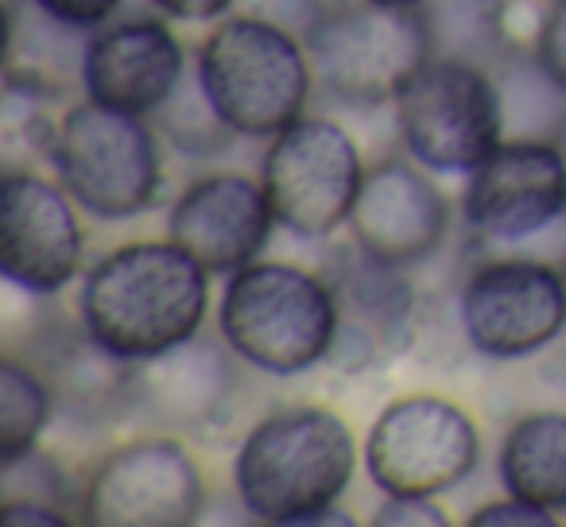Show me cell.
Masks as SVG:
<instances>
[{
	"mask_svg": "<svg viewBox=\"0 0 566 527\" xmlns=\"http://www.w3.org/2000/svg\"><path fill=\"white\" fill-rule=\"evenodd\" d=\"M210 272L187 249L133 241L94 260L78 292V318L105 349L125 361H148L202 334Z\"/></svg>",
	"mask_w": 566,
	"mask_h": 527,
	"instance_id": "1",
	"label": "cell"
},
{
	"mask_svg": "<svg viewBox=\"0 0 566 527\" xmlns=\"http://www.w3.org/2000/svg\"><path fill=\"white\" fill-rule=\"evenodd\" d=\"M357 470L349 423L331 408L300 403L264 415L241 439L233 488L244 516L275 527H307L346 496Z\"/></svg>",
	"mask_w": 566,
	"mask_h": 527,
	"instance_id": "2",
	"label": "cell"
},
{
	"mask_svg": "<svg viewBox=\"0 0 566 527\" xmlns=\"http://www.w3.org/2000/svg\"><path fill=\"white\" fill-rule=\"evenodd\" d=\"M338 307L323 272L292 260H252L226 276L218 334L237 357L268 377H300L331 361Z\"/></svg>",
	"mask_w": 566,
	"mask_h": 527,
	"instance_id": "3",
	"label": "cell"
},
{
	"mask_svg": "<svg viewBox=\"0 0 566 527\" xmlns=\"http://www.w3.org/2000/svg\"><path fill=\"white\" fill-rule=\"evenodd\" d=\"M198 86L244 140H272L303 117L315 89L307 43L256 17H221L198 48Z\"/></svg>",
	"mask_w": 566,
	"mask_h": 527,
	"instance_id": "4",
	"label": "cell"
},
{
	"mask_svg": "<svg viewBox=\"0 0 566 527\" xmlns=\"http://www.w3.org/2000/svg\"><path fill=\"white\" fill-rule=\"evenodd\" d=\"M48 159L74 202L102 221L140 218L164 190V151L151 117L113 109L94 97L63 113Z\"/></svg>",
	"mask_w": 566,
	"mask_h": 527,
	"instance_id": "5",
	"label": "cell"
},
{
	"mask_svg": "<svg viewBox=\"0 0 566 527\" xmlns=\"http://www.w3.org/2000/svg\"><path fill=\"white\" fill-rule=\"evenodd\" d=\"M315 86L361 109L392 105L411 74L434 55L427 24L416 4H331L307 32Z\"/></svg>",
	"mask_w": 566,
	"mask_h": 527,
	"instance_id": "6",
	"label": "cell"
},
{
	"mask_svg": "<svg viewBox=\"0 0 566 527\" xmlns=\"http://www.w3.org/2000/svg\"><path fill=\"white\" fill-rule=\"evenodd\" d=\"M396 133L431 175H470L504 140L493 71L470 59L431 55L396 94Z\"/></svg>",
	"mask_w": 566,
	"mask_h": 527,
	"instance_id": "7",
	"label": "cell"
},
{
	"mask_svg": "<svg viewBox=\"0 0 566 527\" xmlns=\"http://www.w3.org/2000/svg\"><path fill=\"white\" fill-rule=\"evenodd\" d=\"M454 318L478 357L527 361L566 334V268L493 249L458 287Z\"/></svg>",
	"mask_w": 566,
	"mask_h": 527,
	"instance_id": "8",
	"label": "cell"
},
{
	"mask_svg": "<svg viewBox=\"0 0 566 527\" xmlns=\"http://www.w3.org/2000/svg\"><path fill=\"white\" fill-rule=\"evenodd\" d=\"M365 159L357 140L331 117H307L268 140L260 159V182L272 202L275 225L300 241H326L342 225L361 194Z\"/></svg>",
	"mask_w": 566,
	"mask_h": 527,
	"instance_id": "9",
	"label": "cell"
},
{
	"mask_svg": "<svg viewBox=\"0 0 566 527\" xmlns=\"http://www.w3.org/2000/svg\"><path fill=\"white\" fill-rule=\"evenodd\" d=\"M361 457L385 496H439L478 470L481 434L462 403L416 392L373 419Z\"/></svg>",
	"mask_w": 566,
	"mask_h": 527,
	"instance_id": "10",
	"label": "cell"
},
{
	"mask_svg": "<svg viewBox=\"0 0 566 527\" xmlns=\"http://www.w3.org/2000/svg\"><path fill=\"white\" fill-rule=\"evenodd\" d=\"M202 508V465L167 434L109 450L78 488V524L94 527H187Z\"/></svg>",
	"mask_w": 566,
	"mask_h": 527,
	"instance_id": "11",
	"label": "cell"
},
{
	"mask_svg": "<svg viewBox=\"0 0 566 527\" xmlns=\"http://www.w3.org/2000/svg\"><path fill=\"white\" fill-rule=\"evenodd\" d=\"M563 213L566 156L555 140H501L465 175L462 218L485 249H527Z\"/></svg>",
	"mask_w": 566,
	"mask_h": 527,
	"instance_id": "12",
	"label": "cell"
},
{
	"mask_svg": "<svg viewBox=\"0 0 566 527\" xmlns=\"http://www.w3.org/2000/svg\"><path fill=\"white\" fill-rule=\"evenodd\" d=\"M323 276L331 280L338 307V330L326 365L357 377L419 346L423 303L411 287L408 268L377 260L354 241L326 264Z\"/></svg>",
	"mask_w": 566,
	"mask_h": 527,
	"instance_id": "13",
	"label": "cell"
},
{
	"mask_svg": "<svg viewBox=\"0 0 566 527\" xmlns=\"http://www.w3.org/2000/svg\"><path fill=\"white\" fill-rule=\"evenodd\" d=\"M82 205L59 179L4 171L0 179V272L12 287L51 299L82 272L86 229Z\"/></svg>",
	"mask_w": 566,
	"mask_h": 527,
	"instance_id": "14",
	"label": "cell"
},
{
	"mask_svg": "<svg viewBox=\"0 0 566 527\" xmlns=\"http://www.w3.org/2000/svg\"><path fill=\"white\" fill-rule=\"evenodd\" d=\"M349 229L354 241L377 260L416 268L447 241L450 202L423 164L411 156H388L365 171Z\"/></svg>",
	"mask_w": 566,
	"mask_h": 527,
	"instance_id": "15",
	"label": "cell"
},
{
	"mask_svg": "<svg viewBox=\"0 0 566 527\" xmlns=\"http://www.w3.org/2000/svg\"><path fill=\"white\" fill-rule=\"evenodd\" d=\"M275 213L260 179L213 171L195 179L167 210V236L202 264L210 276H233L260 260Z\"/></svg>",
	"mask_w": 566,
	"mask_h": 527,
	"instance_id": "16",
	"label": "cell"
},
{
	"mask_svg": "<svg viewBox=\"0 0 566 527\" xmlns=\"http://www.w3.org/2000/svg\"><path fill=\"white\" fill-rule=\"evenodd\" d=\"M78 74L94 102L156 117L187 78V51L164 20L128 17L90 32Z\"/></svg>",
	"mask_w": 566,
	"mask_h": 527,
	"instance_id": "17",
	"label": "cell"
},
{
	"mask_svg": "<svg viewBox=\"0 0 566 527\" xmlns=\"http://www.w3.org/2000/svg\"><path fill=\"white\" fill-rule=\"evenodd\" d=\"M237 361L241 357L221 334H195L148 361H136L133 415L175 431L218 423L237 392Z\"/></svg>",
	"mask_w": 566,
	"mask_h": 527,
	"instance_id": "18",
	"label": "cell"
},
{
	"mask_svg": "<svg viewBox=\"0 0 566 527\" xmlns=\"http://www.w3.org/2000/svg\"><path fill=\"white\" fill-rule=\"evenodd\" d=\"M35 369L43 372L55 408L71 419L102 423V419L133 415V380L136 361H125L105 349L94 334L78 323L51 326L35 338Z\"/></svg>",
	"mask_w": 566,
	"mask_h": 527,
	"instance_id": "19",
	"label": "cell"
},
{
	"mask_svg": "<svg viewBox=\"0 0 566 527\" xmlns=\"http://www.w3.org/2000/svg\"><path fill=\"white\" fill-rule=\"evenodd\" d=\"M496 477L509 496L566 512V411L539 408L520 415L504 431Z\"/></svg>",
	"mask_w": 566,
	"mask_h": 527,
	"instance_id": "20",
	"label": "cell"
},
{
	"mask_svg": "<svg viewBox=\"0 0 566 527\" xmlns=\"http://www.w3.org/2000/svg\"><path fill=\"white\" fill-rule=\"evenodd\" d=\"M496 94L504 113V140H555L566 125V89L551 78L535 48L512 43L493 66Z\"/></svg>",
	"mask_w": 566,
	"mask_h": 527,
	"instance_id": "21",
	"label": "cell"
},
{
	"mask_svg": "<svg viewBox=\"0 0 566 527\" xmlns=\"http://www.w3.org/2000/svg\"><path fill=\"white\" fill-rule=\"evenodd\" d=\"M416 9L434 55L493 66L516 43L509 28V0H419Z\"/></svg>",
	"mask_w": 566,
	"mask_h": 527,
	"instance_id": "22",
	"label": "cell"
},
{
	"mask_svg": "<svg viewBox=\"0 0 566 527\" xmlns=\"http://www.w3.org/2000/svg\"><path fill=\"white\" fill-rule=\"evenodd\" d=\"M55 411V396L43 372L12 354L4 357L0 361V465L32 454Z\"/></svg>",
	"mask_w": 566,
	"mask_h": 527,
	"instance_id": "23",
	"label": "cell"
},
{
	"mask_svg": "<svg viewBox=\"0 0 566 527\" xmlns=\"http://www.w3.org/2000/svg\"><path fill=\"white\" fill-rule=\"evenodd\" d=\"M151 125L164 140H171L187 156H213V151L229 148L237 140V133L218 117L210 97L202 94L198 74L190 82H179V89L167 97V105L151 117Z\"/></svg>",
	"mask_w": 566,
	"mask_h": 527,
	"instance_id": "24",
	"label": "cell"
},
{
	"mask_svg": "<svg viewBox=\"0 0 566 527\" xmlns=\"http://www.w3.org/2000/svg\"><path fill=\"white\" fill-rule=\"evenodd\" d=\"M233 9L244 12V17L280 24V28H287L292 35H300V40H307L311 28L326 17L331 0H237Z\"/></svg>",
	"mask_w": 566,
	"mask_h": 527,
	"instance_id": "25",
	"label": "cell"
},
{
	"mask_svg": "<svg viewBox=\"0 0 566 527\" xmlns=\"http://www.w3.org/2000/svg\"><path fill=\"white\" fill-rule=\"evenodd\" d=\"M377 527H450V516L434 496H385L373 512Z\"/></svg>",
	"mask_w": 566,
	"mask_h": 527,
	"instance_id": "26",
	"label": "cell"
},
{
	"mask_svg": "<svg viewBox=\"0 0 566 527\" xmlns=\"http://www.w3.org/2000/svg\"><path fill=\"white\" fill-rule=\"evenodd\" d=\"M558 516L539 504H527L520 496H509L504 500H489L481 504L478 512H470V527H555Z\"/></svg>",
	"mask_w": 566,
	"mask_h": 527,
	"instance_id": "27",
	"label": "cell"
},
{
	"mask_svg": "<svg viewBox=\"0 0 566 527\" xmlns=\"http://www.w3.org/2000/svg\"><path fill=\"white\" fill-rule=\"evenodd\" d=\"M535 55L551 71V78L566 89V0H551V9L539 20V35H535Z\"/></svg>",
	"mask_w": 566,
	"mask_h": 527,
	"instance_id": "28",
	"label": "cell"
},
{
	"mask_svg": "<svg viewBox=\"0 0 566 527\" xmlns=\"http://www.w3.org/2000/svg\"><path fill=\"white\" fill-rule=\"evenodd\" d=\"M40 12H48L51 20L66 28H78V32H94V28L109 24L113 12L125 4V0H28Z\"/></svg>",
	"mask_w": 566,
	"mask_h": 527,
	"instance_id": "29",
	"label": "cell"
},
{
	"mask_svg": "<svg viewBox=\"0 0 566 527\" xmlns=\"http://www.w3.org/2000/svg\"><path fill=\"white\" fill-rule=\"evenodd\" d=\"M0 519L9 527H24V524L63 527V524H74L78 516H71L63 504L43 500V496H9V500L0 504Z\"/></svg>",
	"mask_w": 566,
	"mask_h": 527,
	"instance_id": "30",
	"label": "cell"
},
{
	"mask_svg": "<svg viewBox=\"0 0 566 527\" xmlns=\"http://www.w3.org/2000/svg\"><path fill=\"white\" fill-rule=\"evenodd\" d=\"M148 4L164 17L182 20V24H210V20L226 17L237 0H148Z\"/></svg>",
	"mask_w": 566,
	"mask_h": 527,
	"instance_id": "31",
	"label": "cell"
},
{
	"mask_svg": "<svg viewBox=\"0 0 566 527\" xmlns=\"http://www.w3.org/2000/svg\"><path fill=\"white\" fill-rule=\"evenodd\" d=\"M377 4H419V0H377Z\"/></svg>",
	"mask_w": 566,
	"mask_h": 527,
	"instance_id": "32",
	"label": "cell"
},
{
	"mask_svg": "<svg viewBox=\"0 0 566 527\" xmlns=\"http://www.w3.org/2000/svg\"><path fill=\"white\" fill-rule=\"evenodd\" d=\"M558 148H563V156H566V125H563V136H558Z\"/></svg>",
	"mask_w": 566,
	"mask_h": 527,
	"instance_id": "33",
	"label": "cell"
}]
</instances>
